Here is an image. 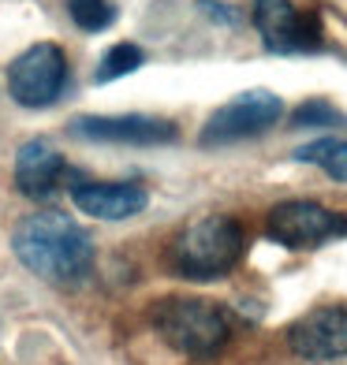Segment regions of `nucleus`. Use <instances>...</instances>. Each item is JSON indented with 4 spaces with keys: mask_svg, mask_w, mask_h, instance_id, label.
I'll return each instance as SVG.
<instances>
[{
    "mask_svg": "<svg viewBox=\"0 0 347 365\" xmlns=\"http://www.w3.org/2000/svg\"><path fill=\"white\" fill-rule=\"evenodd\" d=\"M288 346L306 361L347 358V306L310 309L288 328Z\"/></svg>",
    "mask_w": 347,
    "mask_h": 365,
    "instance_id": "1a4fd4ad",
    "label": "nucleus"
},
{
    "mask_svg": "<svg viewBox=\"0 0 347 365\" xmlns=\"http://www.w3.org/2000/svg\"><path fill=\"white\" fill-rule=\"evenodd\" d=\"M198 8H202L206 15H213V19H221V23H239V15L228 11L224 4H217V0H198Z\"/></svg>",
    "mask_w": 347,
    "mask_h": 365,
    "instance_id": "dca6fc26",
    "label": "nucleus"
},
{
    "mask_svg": "<svg viewBox=\"0 0 347 365\" xmlns=\"http://www.w3.org/2000/svg\"><path fill=\"white\" fill-rule=\"evenodd\" d=\"M254 26L269 53H318L321 23L313 11H295L291 0H254Z\"/></svg>",
    "mask_w": 347,
    "mask_h": 365,
    "instance_id": "0eeeda50",
    "label": "nucleus"
},
{
    "mask_svg": "<svg viewBox=\"0 0 347 365\" xmlns=\"http://www.w3.org/2000/svg\"><path fill=\"white\" fill-rule=\"evenodd\" d=\"M68 11H71V23L86 34H101L116 23V8L109 0H68Z\"/></svg>",
    "mask_w": 347,
    "mask_h": 365,
    "instance_id": "4468645a",
    "label": "nucleus"
},
{
    "mask_svg": "<svg viewBox=\"0 0 347 365\" xmlns=\"http://www.w3.org/2000/svg\"><path fill=\"white\" fill-rule=\"evenodd\" d=\"M284 115V101L269 90H246V93H236L228 105H221L217 112L206 120L202 142L206 149L213 145H231V142H246V138H258Z\"/></svg>",
    "mask_w": 347,
    "mask_h": 365,
    "instance_id": "20e7f679",
    "label": "nucleus"
},
{
    "mask_svg": "<svg viewBox=\"0 0 347 365\" xmlns=\"http://www.w3.org/2000/svg\"><path fill=\"white\" fill-rule=\"evenodd\" d=\"M295 160L303 164H318L325 175H333L340 182H347V138H318L295 149Z\"/></svg>",
    "mask_w": 347,
    "mask_h": 365,
    "instance_id": "f8f14e48",
    "label": "nucleus"
},
{
    "mask_svg": "<svg viewBox=\"0 0 347 365\" xmlns=\"http://www.w3.org/2000/svg\"><path fill=\"white\" fill-rule=\"evenodd\" d=\"M75 138L86 142H116V145H169L179 138V127L161 115H75L68 123Z\"/></svg>",
    "mask_w": 347,
    "mask_h": 365,
    "instance_id": "6e6552de",
    "label": "nucleus"
},
{
    "mask_svg": "<svg viewBox=\"0 0 347 365\" xmlns=\"http://www.w3.org/2000/svg\"><path fill=\"white\" fill-rule=\"evenodd\" d=\"M71 202L94 220H131L150 205V194L139 182H75Z\"/></svg>",
    "mask_w": 347,
    "mask_h": 365,
    "instance_id": "9b49d317",
    "label": "nucleus"
},
{
    "mask_svg": "<svg viewBox=\"0 0 347 365\" xmlns=\"http://www.w3.org/2000/svg\"><path fill=\"white\" fill-rule=\"evenodd\" d=\"M269 235L276 242L291 246V250H310V246H325L333 239L347 235V217L336 209H325L318 202H280L269 212Z\"/></svg>",
    "mask_w": 347,
    "mask_h": 365,
    "instance_id": "423d86ee",
    "label": "nucleus"
},
{
    "mask_svg": "<svg viewBox=\"0 0 347 365\" xmlns=\"http://www.w3.org/2000/svg\"><path fill=\"white\" fill-rule=\"evenodd\" d=\"M68 82V56L53 41H38L26 53H19L8 68V93L11 101L26 108H45L64 93Z\"/></svg>",
    "mask_w": 347,
    "mask_h": 365,
    "instance_id": "39448f33",
    "label": "nucleus"
},
{
    "mask_svg": "<svg viewBox=\"0 0 347 365\" xmlns=\"http://www.w3.org/2000/svg\"><path fill=\"white\" fill-rule=\"evenodd\" d=\"M243 257V227L231 217H202L172 242V269L187 279H221Z\"/></svg>",
    "mask_w": 347,
    "mask_h": 365,
    "instance_id": "7ed1b4c3",
    "label": "nucleus"
},
{
    "mask_svg": "<svg viewBox=\"0 0 347 365\" xmlns=\"http://www.w3.org/2000/svg\"><path fill=\"white\" fill-rule=\"evenodd\" d=\"M150 321L157 336L187 358H213L231 339L228 313L217 302H206V298H161Z\"/></svg>",
    "mask_w": 347,
    "mask_h": 365,
    "instance_id": "f03ea898",
    "label": "nucleus"
},
{
    "mask_svg": "<svg viewBox=\"0 0 347 365\" xmlns=\"http://www.w3.org/2000/svg\"><path fill=\"white\" fill-rule=\"evenodd\" d=\"M146 63V53L135 45V41H120V45H112L109 53L101 56V68H97V82H116V78H124L131 71H139Z\"/></svg>",
    "mask_w": 347,
    "mask_h": 365,
    "instance_id": "ddd939ff",
    "label": "nucleus"
},
{
    "mask_svg": "<svg viewBox=\"0 0 347 365\" xmlns=\"http://www.w3.org/2000/svg\"><path fill=\"white\" fill-rule=\"evenodd\" d=\"M340 123H343V112L336 105L321 101V97L303 101L299 108L291 112V127H340Z\"/></svg>",
    "mask_w": 347,
    "mask_h": 365,
    "instance_id": "2eb2a0df",
    "label": "nucleus"
},
{
    "mask_svg": "<svg viewBox=\"0 0 347 365\" xmlns=\"http://www.w3.org/2000/svg\"><path fill=\"white\" fill-rule=\"evenodd\" d=\"M68 175H71L68 164H64L60 149L49 138H30V142L19 145V153H15V187L26 197H34V202L53 197Z\"/></svg>",
    "mask_w": 347,
    "mask_h": 365,
    "instance_id": "9d476101",
    "label": "nucleus"
},
{
    "mask_svg": "<svg viewBox=\"0 0 347 365\" xmlns=\"http://www.w3.org/2000/svg\"><path fill=\"white\" fill-rule=\"evenodd\" d=\"M11 250L49 284H79L94 269L90 235L64 212H34L11 231Z\"/></svg>",
    "mask_w": 347,
    "mask_h": 365,
    "instance_id": "f257e3e1",
    "label": "nucleus"
}]
</instances>
